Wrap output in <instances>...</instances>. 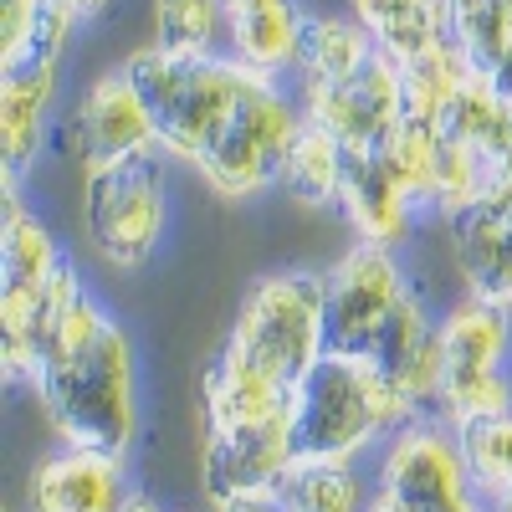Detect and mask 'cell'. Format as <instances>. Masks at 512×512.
I'll list each match as a JSON object with an SVG mask.
<instances>
[{
    "label": "cell",
    "instance_id": "6da1fadb",
    "mask_svg": "<svg viewBox=\"0 0 512 512\" xmlns=\"http://www.w3.org/2000/svg\"><path fill=\"white\" fill-rule=\"evenodd\" d=\"M26 390L36 395L41 415L57 431V446H88L128 461L144 420L139 359L128 328L93 292H82L62 313Z\"/></svg>",
    "mask_w": 512,
    "mask_h": 512
},
{
    "label": "cell",
    "instance_id": "7a4b0ae2",
    "mask_svg": "<svg viewBox=\"0 0 512 512\" xmlns=\"http://www.w3.org/2000/svg\"><path fill=\"white\" fill-rule=\"evenodd\" d=\"M328 292V354L369 359L400 379L420 415H436L441 400V344L425 292L410 282L400 251L354 241L323 272Z\"/></svg>",
    "mask_w": 512,
    "mask_h": 512
},
{
    "label": "cell",
    "instance_id": "3957f363",
    "mask_svg": "<svg viewBox=\"0 0 512 512\" xmlns=\"http://www.w3.org/2000/svg\"><path fill=\"white\" fill-rule=\"evenodd\" d=\"M420 410L390 369L349 354H323L292 405V451L313 466H359Z\"/></svg>",
    "mask_w": 512,
    "mask_h": 512
},
{
    "label": "cell",
    "instance_id": "277c9868",
    "mask_svg": "<svg viewBox=\"0 0 512 512\" xmlns=\"http://www.w3.org/2000/svg\"><path fill=\"white\" fill-rule=\"evenodd\" d=\"M226 359L262 374L282 395H297L303 379L328 354V292L323 272L313 267H282L256 277L241 297V308L226 328Z\"/></svg>",
    "mask_w": 512,
    "mask_h": 512
},
{
    "label": "cell",
    "instance_id": "5b68a950",
    "mask_svg": "<svg viewBox=\"0 0 512 512\" xmlns=\"http://www.w3.org/2000/svg\"><path fill=\"white\" fill-rule=\"evenodd\" d=\"M123 72L134 77L139 98L149 103L159 149L185 169H195L210 154V144L226 134L231 113L241 108L246 88L262 77L231 57H210V62L175 57V52H159L154 41L128 57Z\"/></svg>",
    "mask_w": 512,
    "mask_h": 512
},
{
    "label": "cell",
    "instance_id": "8992f818",
    "mask_svg": "<svg viewBox=\"0 0 512 512\" xmlns=\"http://www.w3.org/2000/svg\"><path fill=\"white\" fill-rule=\"evenodd\" d=\"M175 159L164 149L128 154L118 164L82 169L77 185V221L88 251L113 272H139L169 236L175 216Z\"/></svg>",
    "mask_w": 512,
    "mask_h": 512
},
{
    "label": "cell",
    "instance_id": "52a82bcc",
    "mask_svg": "<svg viewBox=\"0 0 512 512\" xmlns=\"http://www.w3.org/2000/svg\"><path fill=\"white\" fill-rule=\"evenodd\" d=\"M441 344V400L436 415L451 431H472L512 410V313L461 292L436 318Z\"/></svg>",
    "mask_w": 512,
    "mask_h": 512
},
{
    "label": "cell",
    "instance_id": "ba28073f",
    "mask_svg": "<svg viewBox=\"0 0 512 512\" xmlns=\"http://www.w3.org/2000/svg\"><path fill=\"white\" fill-rule=\"evenodd\" d=\"M67 267V251L21 200V185L0 190V364L11 384H31L41 364V303Z\"/></svg>",
    "mask_w": 512,
    "mask_h": 512
},
{
    "label": "cell",
    "instance_id": "9c48e42d",
    "mask_svg": "<svg viewBox=\"0 0 512 512\" xmlns=\"http://www.w3.org/2000/svg\"><path fill=\"white\" fill-rule=\"evenodd\" d=\"M374 492L400 512H482L466 441L441 415H415L374 451Z\"/></svg>",
    "mask_w": 512,
    "mask_h": 512
},
{
    "label": "cell",
    "instance_id": "30bf717a",
    "mask_svg": "<svg viewBox=\"0 0 512 512\" xmlns=\"http://www.w3.org/2000/svg\"><path fill=\"white\" fill-rule=\"evenodd\" d=\"M72 31H77V21L62 16L57 6H47L31 41L21 47V57L0 62V164H6V180H21L52 139Z\"/></svg>",
    "mask_w": 512,
    "mask_h": 512
},
{
    "label": "cell",
    "instance_id": "8fae6325",
    "mask_svg": "<svg viewBox=\"0 0 512 512\" xmlns=\"http://www.w3.org/2000/svg\"><path fill=\"white\" fill-rule=\"evenodd\" d=\"M303 118L344 144V154H374L384 149L410 118L405 98V67L374 52L359 72L338 82H297Z\"/></svg>",
    "mask_w": 512,
    "mask_h": 512
},
{
    "label": "cell",
    "instance_id": "7c38bea8",
    "mask_svg": "<svg viewBox=\"0 0 512 512\" xmlns=\"http://www.w3.org/2000/svg\"><path fill=\"white\" fill-rule=\"evenodd\" d=\"M195 446H200V497L210 512L251 497H272L297 461L292 420L216 425V431H200Z\"/></svg>",
    "mask_w": 512,
    "mask_h": 512
},
{
    "label": "cell",
    "instance_id": "4fadbf2b",
    "mask_svg": "<svg viewBox=\"0 0 512 512\" xmlns=\"http://www.w3.org/2000/svg\"><path fill=\"white\" fill-rule=\"evenodd\" d=\"M144 149H159V134H154L149 103L139 98L134 77L123 67L93 77L67 118V154L77 159V169L118 164L128 154H144Z\"/></svg>",
    "mask_w": 512,
    "mask_h": 512
},
{
    "label": "cell",
    "instance_id": "5bb4252c",
    "mask_svg": "<svg viewBox=\"0 0 512 512\" xmlns=\"http://www.w3.org/2000/svg\"><path fill=\"white\" fill-rule=\"evenodd\" d=\"M446 236H451L461 292L512 313V164L487 200L446 221Z\"/></svg>",
    "mask_w": 512,
    "mask_h": 512
},
{
    "label": "cell",
    "instance_id": "9a60e30c",
    "mask_svg": "<svg viewBox=\"0 0 512 512\" xmlns=\"http://www.w3.org/2000/svg\"><path fill=\"white\" fill-rule=\"evenodd\" d=\"M338 216L354 226V241L364 246H390L400 251L425 216V205L415 200V190L405 185V175L395 169V159L374 149V154H349L344 169V195H338Z\"/></svg>",
    "mask_w": 512,
    "mask_h": 512
},
{
    "label": "cell",
    "instance_id": "2e32d148",
    "mask_svg": "<svg viewBox=\"0 0 512 512\" xmlns=\"http://www.w3.org/2000/svg\"><path fill=\"white\" fill-rule=\"evenodd\" d=\"M128 461L88 446H52L26 477V512H118L128 502Z\"/></svg>",
    "mask_w": 512,
    "mask_h": 512
},
{
    "label": "cell",
    "instance_id": "e0dca14e",
    "mask_svg": "<svg viewBox=\"0 0 512 512\" xmlns=\"http://www.w3.org/2000/svg\"><path fill=\"white\" fill-rule=\"evenodd\" d=\"M349 16H359L374 47L400 67L431 57L451 41L446 0H349Z\"/></svg>",
    "mask_w": 512,
    "mask_h": 512
},
{
    "label": "cell",
    "instance_id": "ac0fdd59",
    "mask_svg": "<svg viewBox=\"0 0 512 512\" xmlns=\"http://www.w3.org/2000/svg\"><path fill=\"white\" fill-rule=\"evenodd\" d=\"M344 169H349V154L333 134H323L318 123L303 118L297 139L287 144V159L277 169V190L303 205V210H338V195H344Z\"/></svg>",
    "mask_w": 512,
    "mask_h": 512
},
{
    "label": "cell",
    "instance_id": "d6986e66",
    "mask_svg": "<svg viewBox=\"0 0 512 512\" xmlns=\"http://www.w3.org/2000/svg\"><path fill=\"white\" fill-rule=\"evenodd\" d=\"M154 47L175 57H231L226 0H154Z\"/></svg>",
    "mask_w": 512,
    "mask_h": 512
},
{
    "label": "cell",
    "instance_id": "ffe728a7",
    "mask_svg": "<svg viewBox=\"0 0 512 512\" xmlns=\"http://www.w3.org/2000/svg\"><path fill=\"white\" fill-rule=\"evenodd\" d=\"M374 36L364 31L359 16H308V31H303V52H297V82H338L359 72L369 57H374Z\"/></svg>",
    "mask_w": 512,
    "mask_h": 512
},
{
    "label": "cell",
    "instance_id": "44dd1931",
    "mask_svg": "<svg viewBox=\"0 0 512 512\" xmlns=\"http://www.w3.org/2000/svg\"><path fill=\"white\" fill-rule=\"evenodd\" d=\"M287 512H364L374 497V482H364L359 466H313L292 461V472L277 487Z\"/></svg>",
    "mask_w": 512,
    "mask_h": 512
},
{
    "label": "cell",
    "instance_id": "7402d4cb",
    "mask_svg": "<svg viewBox=\"0 0 512 512\" xmlns=\"http://www.w3.org/2000/svg\"><path fill=\"white\" fill-rule=\"evenodd\" d=\"M451 41L482 77L512 57V0H446Z\"/></svg>",
    "mask_w": 512,
    "mask_h": 512
},
{
    "label": "cell",
    "instance_id": "603a6c76",
    "mask_svg": "<svg viewBox=\"0 0 512 512\" xmlns=\"http://www.w3.org/2000/svg\"><path fill=\"white\" fill-rule=\"evenodd\" d=\"M472 77H477V67L461 57L456 41L436 47L431 57L410 62V67H405V98H410V118L441 123V118H446V108L456 103V93H461Z\"/></svg>",
    "mask_w": 512,
    "mask_h": 512
},
{
    "label": "cell",
    "instance_id": "cb8c5ba5",
    "mask_svg": "<svg viewBox=\"0 0 512 512\" xmlns=\"http://www.w3.org/2000/svg\"><path fill=\"white\" fill-rule=\"evenodd\" d=\"M461 441H466V461H472L477 492L487 502L492 492H502L512 482V410L497 415V420H487V425H472Z\"/></svg>",
    "mask_w": 512,
    "mask_h": 512
},
{
    "label": "cell",
    "instance_id": "d4e9b609",
    "mask_svg": "<svg viewBox=\"0 0 512 512\" xmlns=\"http://www.w3.org/2000/svg\"><path fill=\"white\" fill-rule=\"evenodd\" d=\"M47 0H0V62H16L21 47L31 41Z\"/></svg>",
    "mask_w": 512,
    "mask_h": 512
},
{
    "label": "cell",
    "instance_id": "484cf974",
    "mask_svg": "<svg viewBox=\"0 0 512 512\" xmlns=\"http://www.w3.org/2000/svg\"><path fill=\"white\" fill-rule=\"evenodd\" d=\"M47 6H57V11H62V16H72L77 26H93V21H103V16H108L113 0H47Z\"/></svg>",
    "mask_w": 512,
    "mask_h": 512
},
{
    "label": "cell",
    "instance_id": "4316f807",
    "mask_svg": "<svg viewBox=\"0 0 512 512\" xmlns=\"http://www.w3.org/2000/svg\"><path fill=\"white\" fill-rule=\"evenodd\" d=\"M487 82H492V93L512 108V57H507V62H497V67L487 72Z\"/></svg>",
    "mask_w": 512,
    "mask_h": 512
},
{
    "label": "cell",
    "instance_id": "83f0119b",
    "mask_svg": "<svg viewBox=\"0 0 512 512\" xmlns=\"http://www.w3.org/2000/svg\"><path fill=\"white\" fill-rule=\"evenodd\" d=\"M221 512H287V507H282V497L272 492V497H251V502H231V507H221Z\"/></svg>",
    "mask_w": 512,
    "mask_h": 512
},
{
    "label": "cell",
    "instance_id": "f1b7e54d",
    "mask_svg": "<svg viewBox=\"0 0 512 512\" xmlns=\"http://www.w3.org/2000/svg\"><path fill=\"white\" fill-rule=\"evenodd\" d=\"M118 512H169L159 497H149V492H128V502L118 507Z\"/></svg>",
    "mask_w": 512,
    "mask_h": 512
},
{
    "label": "cell",
    "instance_id": "f546056e",
    "mask_svg": "<svg viewBox=\"0 0 512 512\" xmlns=\"http://www.w3.org/2000/svg\"><path fill=\"white\" fill-rule=\"evenodd\" d=\"M267 6H282V0H226L231 16H246V11H267Z\"/></svg>",
    "mask_w": 512,
    "mask_h": 512
},
{
    "label": "cell",
    "instance_id": "4dcf8cb0",
    "mask_svg": "<svg viewBox=\"0 0 512 512\" xmlns=\"http://www.w3.org/2000/svg\"><path fill=\"white\" fill-rule=\"evenodd\" d=\"M482 512H512V482H507L502 492H492V497L482 502Z\"/></svg>",
    "mask_w": 512,
    "mask_h": 512
},
{
    "label": "cell",
    "instance_id": "1f68e13d",
    "mask_svg": "<svg viewBox=\"0 0 512 512\" xmlns=\"http://www.w3.org/2000/svg\"><path fill=\"white\" fill-rule=\"evenodd\" d=\"M364 512H400V507H395V502H390V497H379V492H374V497H369V507H364Z\"/></svg>",
    "mask_w": 512,
    "mask_h": 512
}]
</instances>
